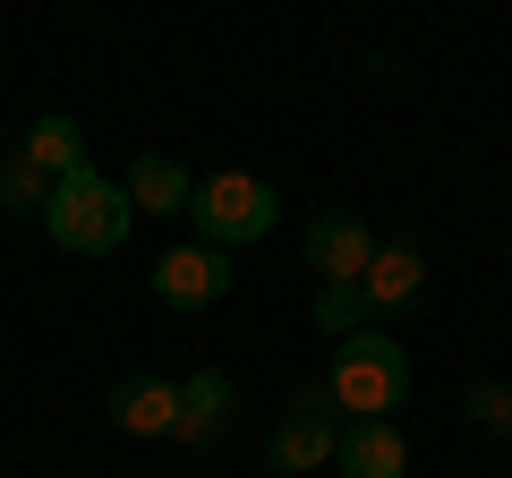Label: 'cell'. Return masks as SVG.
I'll use <instances>...</instances> for the list:
<instances>
[{
    "label": "cell",
    "instance_id": "6da1fadb",
    "mask_svg": "<svg viewBox=\"0 0 512 478\" xmlns=\"http://www.w3.org/2000/svg\"><path fill=\"white\" fill-rule=\"evenodd\" d=\"M325 402L350 410V419H393V410L410 402V350L393 342V333H350L342 350H333L325 368Z\"/></svg>",
    "mask_w": 512,
    "mask_h": 478
},
{
    "label": "cell",
    "instance_id": "7a4b0ae2",
    "mask_svg": "<svg viewBox=\"0 0 512 478\" xmlns=\"http://www.w3.org/2000/svg\"><path fill=\"white\" fill-rule=\"evenodd\" d=\"M128 222H137V205H128V188L103 180V171L60 180L52 205H43V231H52V248H69V257H111L128 239Z\"/></svg>",
    "mask_w": 512,
    "mask_h": 478
},
{
    "label": "cell",
    "instance_id": "3957f363",
    "mask_svg": "<svg viewBox=\"0 0 512 478\" xmlns=\"http://www.w3.org/2000/svg\"><path fill=\"white\" fill-rule=\"evenodd\" d=\"M188 222H197L205 248H239V239H265L282 222V197L256 180V171H214V180H197Z\"/></svg>",
    "mask_w": 512,
    "mask_h": 478
},
{
    "label": "cell",
    "instance_id": "277c9868",
    "mask_svg": "<svg viewBox=\"0 0 512 478\" xmlns=\"http://www.w3.org/2000/svg\"><path fill=\"white\" fill-rule=\"evenodd\" d=\"M333 444H342V419H333V402L308 385V393L291 402V419L274 427L265 461H274V478H308V470H325V461H333Z\"/></svg>",
    "mask_w": 512,
    "mask_h": 478
},
{
    "label": "cell",
    "instance_id": "5b68a950",
    "mask_svg": "<svg viewBox=\"0 0 512 478\" xmlns=\"http://www.w3.org/2000/svg\"><path fill=\"white\" fill-rule=\"evenodd\" d=\"M231 282H239V274H231V248H205V239H188V248H171V257L154 265V299L180 308V316L231 299Z\"/></svg>",
    "mask_w": 512,
    "mask_h": 478
},
{
    "label": "cell",
    "instance_id": "8992f818",
    "mask_svg": "<svg viewBox=\"0 0 512 478\" xmlns=\"http://www.w3.org/2000/svg\"><path fill=\"white\" fill-rule=\"evenodd\" d=\"M376 248H384V239L367 231L359 214H316V222H308V265H316L325 282H367Z\"/></svg>",
    "mask_w": 512,
    "mask_h": 478
},
{
    "label": "cell",
    "instance_id": "52a82bcc",
    "mask_svg": "<svg viewBox=\"0 0 512 478\" xmlns=\"http://www.w3.org/2000/svg\"><path fill=\"white\" fill-rule=\"evenodd\" d=\"M333 470H342V478H410V444H402V427H393V419H342Z\"/></svg>",
    "mask_w": 512,
    "mask_h": 478
},
{
    "label": "cell",
    "instance_id": "ba28073f",
    "mask_svg": "<svg viewBox=\"0 0 512 478\" xmlns=\"http://www.w3.org/2000/svg\"><path fill=\"white\" fill-rule=\"evenodd\" d=\"M111 427H120V436H171V427H180V385H171V376H120V385H111Z\"/></svg>",
    "mask_w": 512,
    "mask_h": 478
},
{
    "label": "cell",
    "instance_id": "9c48e42d",
    "mask_svg": "<svg viewBox=\"0 0 512 478\" xmlns=\"http://www.w3.org/2000/svg\"><path fill=\"white\" fill-rule=\"evenodd\" d=\"M222 427H231V376L222 368H188L180 385V427H171V444H222Z\"/></svg>",
    "mask_w": 512,
    "mask_h": 478
},
{
    "label": "cell",
    "instance_id": "30bf717a",
    "mask_svg": "<svg viewBox=\"0 0 512 478\" xmlns=\"http://www.w3.org/2000/svg\"><path fill=\"white\" fill-rule=\"evenodd\" d=\"M359 291H367V308H376V316L419 308V291H427V257L393 239V248H376V265H367V282H359Z\"/></svg>",
    "mask_w": 512,
    "mask_h": 478
},
{
    "label": "cell",
    "instance_id": "8fae6325",
    "mask_svg": "<svg viewBox=\"0 0 512 478\" xmlns=\"http://www.w3.org/2000/svg\"><path fill=\"white\" fill-rule=\"evenodd\" d=\"M128 205H137V214H188V205H197V180H188V163H171V154H137V163H128Z\"/></svg>",
    "mask_w": 512,
    "mask_h": 478
},
{
    "label": "cell",
    "instance_id": "7c38bea8",
    "mask_svg": "<svg viewBox=\"0 0 512 478\" xmlns=\"http://www.w3.org/2000/svg\"><path fill=\"white\" fill-rule=\"evenodd\" d=\"M18 154L60 188V180H77V171H86V129H77L69 111H43L35 129H26V146H18Z\"/></svg>",
    "mask_w": 512,
    "mask_h": 478
},
{
    "label": "cell",
    "instance_id": "4fadbf2b",
    "mask_svg": "<svg viewBox=\"0 0 512 478\" xmlns=\"http://www.w3.org/2000/svg\"><path fill=\"white\" fill-rule=\"evenodd\" d=\"M316 333H333V342H350V333H367V316H376V308H367V291H359V282H316Z\"/></svg>",
    "mask_w": 512,
    "mask_h": 478
},
{
    "label": "cell",
    "instance_id": "5bb4252c",
    "mask_svg": "<svg viewBox=\"0 0 512 478\" xmlns=\"http://www.w3.org/2000/svg\"><path fill=\"white\" fill-rule=\"evenodd\" d=\"M43 205H52V180L26 154H0V214H43Z\"/></svg>",
    "mask_w": 512,
    "mask_h": 478
},
{
    "label": "cell",
    "instance_id": "9a60e30c",
    "mask_svg": "<svg viewBox=\"0 0 512 478\" xmlns=\"http://www.w3.org/2000/svg\"><path fill=\"white\" fill-rule=\"evenodd\" d=\"M470 427L512 436V385H470Z\"/></svg>",
    "mask_w": 512,
    "mask_h": 478
}]
</instances>
